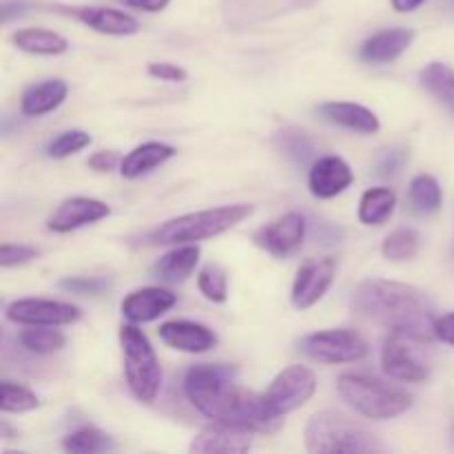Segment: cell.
I'll list each match as a JSON object with an SVG mask.
<instances>
[{
  "label": "cell",
  "instance_id": "obj_46",
  "mask_svg": "<svg viewBox=\"0 0 454 454\" xmlns=\"http://www.w3.org/2000/svg\"><path fill=\"white\" fill-rule=\"evenodd\" d=\"M0 430H3V437H4V439H13V437H18V434H13V433H12V428H9L7 421H3V424H0Z\"/></svg>",
  "mask_w": 454,
  "mask_h": 454
},
{
  "label": "cell",
  "instance_id": "obj_5",
  "mask_svg": "<svg viewBox=\"0 0 454 454\" xmlns=\"http://www.w3.org/2000/svg\"><path fill=\"white\" fill-rule=\"evenodd\" d=\"M306 450L324 452H381L384 446L359 421L337 411H322L313 415L304 430Z\"/></svg>",
  "mask_w": 454,
  "mask_h": 454
},
{
  "label": "cell",
  "instance_id": "obj_35",
  "mask_svg": "<svg viewBox=\"0 0 454 454\" xmlns=\"http://www.w3.org/2000/svg\"><path fill=\"white\" fill-rule=\"evenodd\" d=\"M89 145H91V136L87 131H82V129H69V131L58 133L47 145L44 153L51 160H65L69 155H75L82 149H87Z\"/></svg>",
  "mask_w": 454,
  "mask_h": 454
},
{
  "label": "cell",
  "instance_id": "obj_24",
  "mask_svg": "<svg viewBox=\"0 0 454 454\" xmlns=\"http://www.w3.org/2000/svg\"><path fill=\"white\" fill-rule=\"evenodd\" d=\"M198 262L200 247H195V244H177L176 248L164 253V255L151 266V275L168 284L184 282L186 278H191V273L195 270Z\"/></svg>",
  "mask_w": 454,
  "mask_h": 454
},
{
  "label": "cell",
  "instance_id": "obj_32",
  "mask_svg": "<svg viewBox=\"0 0 454 454\" xmlns=\"http://www.w3.org/2000/svg\"><path fill=\"white\" fill-rule=\"evenodd\" d=\"M419 233L411 226H402V229H395L393 233L386 235V239L381 242V255L388 262H408L419 255Z\"/></svg>",
  "mask_w": 454,
  "mask_h": 454
},
{
  "label": "cell",
  "instance_id": "obj_42",
  "mask_svg": "<svg viewBox=\"0 0 454 454\" xmlns=\"http://www.w3.org/2000/svg\"><path fill=\"white\" fill-rule=\"evenodd\" d=\"M122 3L127 4V7L142 9V12H149V13H158L162 12V9H167L171 0H122Z\"/></svg>",
  "mask_w": 454,
  "mask_h": 454
},
{
  "label": "cell",
  "instance_id": "obj_41",
  "mask_svg": "<svg viewBox=\"0 0 454 454\" xmlns=\"http://www.w3.org/2000/svg\"><path fill=\"white\" fill-rule=\"evenodd\" d=\"M434 335H437V340L443 341V344L454 346V313L439 315V317L434 319Z\"/></svg>",
  "mask_w": 454,
  "mask_h": 454
},
{
  "label": "cell",
  "instance_id": "obj_44",
  "mask_svg": "<svg viewBox=\"0 0 454 454\" xmlns=\"http://www.w3.org/2000/svg\"><path fill=\"white\" fill-rule=\"evenodd\" d=\"M25 9L27 7L22 3H4L3 4V20L9 22L13 16H20V13L25 12Z\"/></svg>",
  "mask_w": 454,
  "mask_h": 454
},
{
  "label": "cell",
  "instance_id": "obj_29",
  "mask_svg": "<svg viewBox=\"0 0 454 454\" xmlns=\"http://www.w3.org/2000/svg\"><path fill=\"white\" fill-rule=\"evenodd\" d=\"M275 145L278 149L291 160L295 167L306 168L317 160L315 155V142L304 129H297V127H286L282 131L275 133Z\"/></svg>",
  "mask_w": 454,
  "mask_h": 454
},
{
  "label": "cell",
  "instance_id": "obj_3",
  "mask_svg": "<svg viewBox=\"0 0 454 454\" xmlns=\"http://www.w3.org/2000/svg\"><path fill=\"white\" fill-rule=\"evenodd\" d=\"M251 204H224V207L204 208V211L186 213L173 220L162 222L137 238L142 247H177V244H195L217 238L226 231L242 224L253 215Z\"/></svg>",
  "mask_w": 454,
  "mask_h": 454
},
{
  "label": "cell",
  "instance_id": "obj_23",
  "mask_svg": "<svg viewBox=\"0 0 454 454\" xmlns=\"http://www.w3.org/2000/svg\"><path fill=\"white\" fill-rule=\"evenodd\" d=\"M173 155H176V149L171 145H164V142H145V145L136 146V149L124 155L122 162H120V176L127 177V180H137V177L146 176L153 168L162 167Z\"/></svg>",
  "mask_w": 454,
  "mask_h": 454
},
{
  "label": "cell",
  "instance_id": "obj_4",
  "mask_svg": "<svg viewBox=\"0 0 454 454\" xmlns=\"http://www.w3.org/2000/svg\"><path fill=\"white\" fill-rule=\"evenodd\" d=\"M337 395L357 415L372 421L395 419L412 406L406 390L364 372H344L337 380Z\"/></svg>",
  "mask_w": 454,
  "mask_h": 454
},
{
  "label": "cell",
  "instance_id": "obj_12",
  "mask_svg": "<svg viewBox=\"0 0 454 454\" xmlns=\"http://www.w3.org/2000/svg\"><path fill=\"white\" fill-rule=\"evenodd\" d=\"M317 0H224V18L231 27H247L297 12Z\"/></svg>",
  "mask_w": 454,
  "mask_h": 454
},
{
  "label": "cell",
  "instance_id": "obj_45",
  "mask_svg": "<svg viewBox=\"0 0 454 454\" xmlns=\"http://www.w3.org/2000/svg\"><path fill=\"white\" fill-rule=\"evenodd\" d=\"M439 7L446 13H450V16H454V0H439Z\"/></svg>",
  "mask_w": 454,
  "mask_h": 454
},
{
  "label": "cell",
  "instance_id": "obj_17",
  "mask_svg": "<svg viewBox=\"0 0 454 454\" xmlns=\"http://www.w3.org/2000/svg\"><path fill=\"white\" fill-rule=\"evenodd\" d=\"M53 12L67 13V16L75 18L78 22L87 25L89 29L98 31V34L106 35H133L140 31V22L131 16V13L118 12L111 7H65V4H56L51 7Z\"/></svg>",
  "mask_w": 454,
  "mask_h": 454
},
{
  "label": "cell",
  "instance_id": "obj_25",
  "mask_svg": "<svg viewBox=\"0 0 454 454\" xmlns=\"http://www.w3.org/2000/svg\"><path fill=\"white\" fill-rule=\"evenodd\" d=\"M419 84L439 105L446 106L454 118V69L450 65H446V62H428L419 71Z\"/></svg>",
  "mask_w": 454,
  "mask_h": 454
},
{
  "label": "cell",
  "instance_id": "obj_9",
  "mask_svg": "<svg viewBox=\"0 0 454 454\" xmlns=\"http://www.w3.org/2000/svg\"><path fill=\"white\" fill-rule=\"evenodd\" d=\"M80 309L69 301L56 300H16L7 304L4 317L18 326H69L80 319Z\"/></svg>",
  "mask_w": 454,
  "mask_h": 454
},
{
  "label": "cell",
  "instance_id": "obj_26",
  "mask_svg": "<svg viewBox=\"0 0 454 454\" xmlns=\"http://www.w3.org/2000/svg\"><path fill=\"white\" fill-rule=\"evenodd\" d=\"M397 208V195L388 186H375L368 189L359 200V222L366 226H381L393 217Z\"/></svg>",
  "mask_w": 454,
  "mask_h": 454
},
{
  "label": "cell",
  "instance_id": "obj_19",
  "mask_svg": "<svg viewBox=\"0 0 454 454\" xmlns=\"http://www.w3.org/2000/svg\"><path fill=\"white\" fill-rule=\"evenodd\" d=\"M177 304V295L162 286H145L131 291L120 304L124 319L131 324H149L162 317Z\"/></svg>",
  "mask_w": 454,
  "mask_h": 454
},
{
  "label": "cell",
  "instance_id": "obj_14",
  "mask_svg": "<svg viewBox=\"0 0 454 454\" xmlns=\"http://www.w3.org/2000/svg\"><path fill=\"white\" fill-rule=\"evenodd\" d=\"M111 215V207L102 200L96 198H67L62 200L60 207L49 215L47 229L53 233H71L82 226L96 224V222L105 220Z\"/></svg>",
  "mask_w": 454,
  "mask_h": 454
},
{
  "label": "cell",
  "instance_id": "obj_6",
  "mask_svg": "<svg viewBox=\"0 0 454 454\" xmlns=\"http://www.w3.org/2000/svg\"><path fill=\"white\" fill-rule=\"evenodd\" d=\"M120 348L124 359V380L133 397L142 403L155 402L162 388V366L151 346L149 337L137 328V324L120 326Z\"/></svg>",
  "mask_w": 454,
  "mask_h": 454
},
{
  "label": "cell",
  "instance_id": "obj_27",
  "mask_svg": "<svg viewBox=\"0 0 454 454\" xmlns=\"http://www.w3.org/2000/svg\"><path fill=\"white\" fill-rule=\"evenodd\" d=\"M12 43L20 51L31 53V56H60L69 49L65 35L49 29H20L12 35Z\"/></svg>",
  "mask_w": 454,
  "mask_h": 454
},
{
  "label": "cell",
  "instance_id": "obj_33",
  "mask_svg": "<svg viewBox=\"0 0 454 454\" xmlns=\"http://www.w3.org/2000/svg\"><path fill=\"white\" fill-rule=\"evenodd\" d=\"M40 408V399L34 390L27 386L13 384V381H3L0 388V411L4 415H20V412H31Z\"/></svg>",
  "mask_w": 454,
  "mask_h": 454
},
{
  "label": "cell",
  "instance_id": "obj_15",
  "mask_svg": "<svg viewBox=\"0 0 454 454\" xmlns=\"http://www.w3.org/2000/svg\"><path fill=\"white\" fill-rule=\"evenodd\" d=\"M355 182L353 168L340 155H319L309 167V189L313 198L333 200Z\"/></svg>",
  "mask_w": 454,
  "mask_h": 454
},
{
  "label": "cell",
  "instance_id": "obj_21",
  "mask_svg": "<svg viewBox=\"0 0 454 454\" xmlns=\"http://www.w3.org/2000/svg\"><path fill=\"white\" fill-rule=\"evenodd\" d=\"M415 40V31L406 27H395V29H384L366 38L359 47V58L368 65H388L411 49Z\"/></svg>",
  "mask_w": 454,
  "mask_h": 454
},
{
  "label": "cell",
  "instance_id": "obj_30",
  "mask_svg": "<svg viewBox=\"0 0 454 454\" xmlns=\"http://www.w3.org/2000/svg\"><path fill=\"white\" fill-rule=\"evenodd\" d=\"M62 448L71 454H96L114 450L115 442L96 426H80L62 439Z\"/></svg>",
  "mask_w": 454,
  "mask_h": 454
},
{
  "label": "cell",
  "instance_id": "obj_38",
  "mask_svg": "<svg viewBox=\"0 0 454 454\" xmlns=\"http://www.w3.org/2000/svg\"><path fill=\"white\" fill-rule=\"evenodd\" d=\"M146 74L151 78L164 80V82H184L189 78L186 69H182L180 65H173V62H149L146 65Z\"/></svg>",
  "mask_w": 454,
  "mask_h": 454
},
{
  "label": "cell",
  "instance_id": "obj_37",
  "mask_svg": "<svg viewBox=\"0 0 454 454\" xmlns=\"http://www.w3.org/2000/svg\"><path fill=\"white\" fill-rule=\"evenodd\" d=\"M40 257V251L35 247H29V244H12L4 242L3 248H0V266L3 269H13V266H22L27 262Z\"/></svg>",
  "mask_w": 454,
  "mask_h": 454
},
{
  "label": "cell",
  "instance_id": "obj_34",
  "mask_svg": "<svg viewBox=\"0 0 454 454\" xmlns=\"http://www.w3.org/2000/svg\"><path fill=\"white\" fill-rule=\"evenodd\" d=\"M198 288L213 304H224L229 300V275L222 266L207 264L198 273Z\"/></svg>",
  "mask_w": 454,
  "mask_h": 454
},
{
  "label": "cell",
  "instance_id": "obj_40",
  "mask_svg": "<svg viewBox=\"0 0 454 454\" xmlns=\"http://www.w3.org/2000/svg\"><path fill=\"white\" fill-rule=\"evenodd\" d=\"M120 162H122V158L118 155V151H98L87 160V167L96 173H111L120 168Z\"/></svg>",
  "mask_w": 454,
  "mask_h": 454
},
{
  "label": "cell",
  "instance_id": "obj_10",
  "mask_svg": "<svg viewBox=\"0 0 454 454\" xmlns=\"http://www.w3.org/2000/svg\"><path fill=\"white\" fill-rule=\"evenodd\" d=\"M306 239V217L301 213H284L278 220H273L270 224L262 226L260 231H255L253 235V244L262 251H266L269 255L284 257L293 255L301 248Z\"/></svg>",
  "mask_w": 454,
  "mask_h": 454
},
{
  "label": "cell",
  "instance_id": "obj_1",
  "mask_svg": "<svg viewBox=\"0 0 454 454\" xmlns=\"http://www.w3.org/2000/svg\"><path fill=\"white\" fill-rule=\"evenodd\" d=\"M238 371L229 364H195L184 375V395L195 411L211 421L242 426L253 433H275L282 419L269 411L264 395L235 381Z\"/></svg>",
  "mask_w": 454,
  "mask_h": 454
},
{
  "label": "cell",
  "instance_id": "obj_31",
  "mask_svg": "<svg viewBox=\"0 0 454 454\" xmlns=\"http://www.w3.org/2000/svg\"><path fill=\"white\" fill-rule=\"evenodd\" d=\"M58 326H27L18 335V344L31 355H53L67 346V337Z\"/></svg>",
  "mask_w": 454,
  "mask_h": 454
},
{
  "label": "cell",
  "instance_id": "obj_20",
  "mask_svg": "<svg viewBox=\"0 0 454 454\" xmlns=\"http://www.w3.org/2000/svg\"><path fill=\"white\" fill-rule=\"evenodd\" d=\"M160 340L173 350L180 353H208L217 346V335L208 326L198 322H189V319H171L160 326Z\"/></svg>",
  "mask_w": 454,
  "mask_h": 454
},
{
  "label": "cell",
  "instance_id": "obj_36",
  "mask_svg": "<svg viewBox=\"0 0 454 454\" xmlns=\"http://www.w3.org/2000/svg\"><path fill=\"white\" fill-rule=\"evenodd\" d=\"M60 288L74 293V295L98 297L105 295L111 288V279L106 278H65L60 282Z\"/></svg>",
  "mask_w": 454,
  "mask_h": 454
},
{
  "label": "cell",
  "instance_id": "obj_8",
  "mask_svg": "<svg viewBox=\"0 0 454 454\" xmlns=\"http://www.w3.org/2000/svg\"><path fill=\"white\" fill-rule=\"evenodd\" d=\"M315 390H317L315 372L310 368L295 364V366L284 368L282 372L275 375V380L266 388L264 402L269 411L282 419V417L291 415L297 408L304 406L306 402H310Z\"/></svg>",
  "mask_w": 454,
  "mask_h": 454
},
{
  "label": "cell",
  "instance_id": "obj_7",
  "mask_svg": "<svg viewBox=\"0 0 454 454\" xmlns=\"http://www.w3.org/2000/svg\"><path fill=\"white\" fill-rule=\"evenodd\" d=\"M300 350L309 359L326 366L359 362L368 355V341L353 328H328L310 333L300 341Z\"/></svg>",
  "mask_w": 454,
  "mask_h": 454
},
{
  "label": "cell",
  "instance_id": "obj_39",
  "mask_svg": "<svg viewBox=\"0 0 454 454\" xmlns=\"http://www.w3.org/2000/svg\"><path fill=\"white\" fill-rule=\"evenodd\" d=\"M406 162V151L403 149H390L386 153H381L380 162H377V176L388 177L399 173V168Z\"/></svg>",
  "mask_w": 454,
  "mask_h": 454
},
{
  "label": "cell",
  "instance_id": "obj_22",
  "mask_svg": "<svg viewBox=\"0 0 454 454\" xmlns=\"http://www.w3.org/2000/svg\"><path fill=\"white\" fill-rule=\"evenodd\" d=\"M67 96H69V87L65 80H44V82L31 84L25 89L20 98V111L27 118H40V115L56 111L67 100Z\"/></svg>",
  "mask_w": 454,
  "mask_h": 454
},
{
  "label": "cell",
  "instance_id": "obj_43",
  "mask_svg": "<svg viewBox=\"0 0 454 454\" xmlns=\"http://www.w3.org/2000/svg\"><path fill=\"white\" fill-rule=\"evenodd\" d=\"M424 3L426 0H390V4H393L395 12H399V13L415 12V9H419Z\"/></svg>",
  "mask_w": 454,
  "mask_h": 454
},
{
  "label": "cell",
  "instance_id": "obj_2",
  "mask_svg": "<svg viewBox=\"0 0 454 454\" xmlns=\"http://www.w3.org/2000/svg\"><path fill=\"white\" fill-rule=\"evenodd\" d=\"M350 306L359 317L386 328L388 333L406 337L417 344H433L434 306L424 291L411 284L393 279L371 278L355 286Z\"/></svg>",
  "mask_w": 454,
  "mask_h": 454
},
{
  "label": "cell",
  "instance_id": "obj_13",
  "mask_svg": "<svg viewBox=\"0 0 454 454\" xmlns=\"http://www.w3.org/2000/svg\"><path fill=\"white\" fill-rule=\"evenodd\" d=\"M406 337L390 333L381 346V371L402 384H424L428 380V368L408 348Z\"/></svg>",
  "mask_w": 454,
  "mask_h": 454
},
{
  "label": "cell",
  "instance_id": "obj_18",
  "mask_svg": "<svg viewBox=\"0 0 454 454\" xmlns=\"http://www.w3.org/2000/svg\"><path fill=\"white\" fill-rule=\"evenodd\" d=\"M315 115L322 122L359 133V136H372L381 127L375 111H371L364 105H357V102H322V105L315 106Z\"/></svg>",
  "mask_w": 454,
  "mask_h": 454
},
{
  "label": "cell",
  "instance_id": "obj_28",
  "mask_svg": "<svg viewBox=\"0 0 454 454\" xmlns=\"http://www.w3.org/2000/svg\"><path fill=\"white\" fill-rule=\"evenodd\" d=\"M443 204V191L428 173H419L408 186V208L415 215H434Z\"/></svg>",
  "mask_w": 454,
  "mask_h": 454
},
{
  "label": "cell",
  "instance_id": "obj_11",
  "mask_svg": "<svg viewBox=\"0 0 454 454\" xmlns=\"http://www.w3.org/2000/svg\"><path fill=\"white\" fill-rule=\"evenodd\" d=\"M337 260L335 257H319V260H309L300 266L297 278L293 282L291 301L297 310H309L326 297L335 282Z\"/></svg>",
  "mask_w": 454,
  "mask_h": 454
},
{
  "label": "cell",
  "instance_id": "obj_16",
  "mask_svg": "<svg viewBox=\"0 0 454 454\" xmlns=\"http://www.w3.org/2000/svg\"><path fill=\"white\" fill-rule=\"evenodd\" d=\"M253 430L242 428V426L222 424V421H213V424L204 426L191 442L189 450L200 454L211 452H231L239 454L253 448Z\"/></svg>",
  "mask_w": 454,
  "mask_h": 454
}]
</instances>
